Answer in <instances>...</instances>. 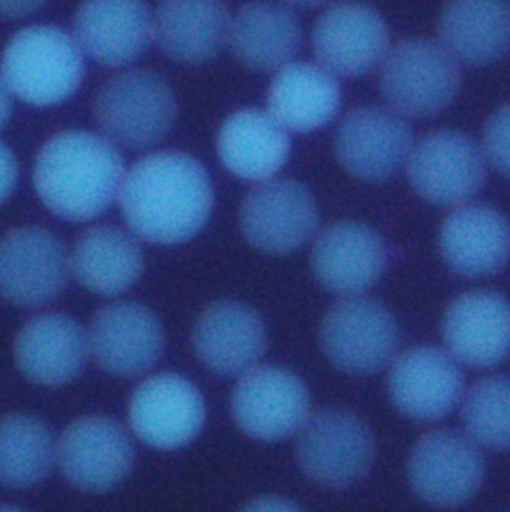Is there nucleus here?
I'll return each instance as SVG.
<instances>
[{"label":"nucleus","mask_w":510,"mask_h":512,"mask_svg":"<svg viewBox=\"0 0 510 512\" xmlns=\"http://www.w3.org/2000/svg\"><path fill=\"white\" fill-rule=\"evenodd\" d=\"M118 200L136 236L154 244H180L210 218L214 188L194 156L162 150L140 158L124 174Z\"/></svg>","instance_id":"nucleus-1"},{"label":"nucleus","mask_w":510,"mask_h":512,"mask_svg":"<svg viewBox=\"0 0 510 512\" xmlns=\"http://www.w3.org/2000/svg\"><path fill=\"white\" fill-rule=\"evenodd\" d=\"M124 160L110 140L86 130H64L44 142L34 160V188L58 218L84 222L118 198Z\"/></svg>","instance_id":"nucleus-2"},{"label":"nucleus","mask_w":510,"mask_h":512,"mask_svg":"<svg viewBox=\"0 0 510 512\" xmlns=\"http://www.w3.org/2000/svg\"><path fill=\"white\" fill-rule=\"evenodd\" d=\"M0 68L10 94L32 106H52L82 84L84 54L62 28L36 24L10 38Z\"/></svg>","instance_id":"nucleus-3"},{"label":"nucleus","mask_w":510,"mask_h":512,"mask_svg":"<svg viewBox=\"0 0 510 512\" xmlns=\"http://www.w3.org/2000/svg\"><path fill=\"white\" fill-rule=\"evenodd\" d=\"M178 102L172 86L154 70L134 68L112 76L92 100L102 136L124 148H146L172 128Z\"/></svg>","instance_id":"nucleus-4"},{"label":"nucleus","mask_w":510,"mask_h":512,"mask_svg":"<svg viewBox=\"0 0 510 512\" xmlns=\"http://www.w3.org/2000/svg\"><path fill=\"white\" fill-rule=\"evenodd\" d=\"M460 82V62L438 40H402L388 48L382 60L380 90L400 116L430 118L440 114L456 98Z\"/></svg>","instance_id":"nucleus-5"},{"label":"nucleus","mask_w":510,"mask_h":512,"mask_svg":"<svg viewBox=\"0 0 510 512\" xmlns=\"http://www.w3.org/2000/svg\"><path fill=\"white\" fill-rule=\"evenodd\" d=\"M296 432V462L322 486H350L372 466L376 454L372 430L348 410L324 408L308 414Z\"/></svg>","instance_id":"nucleus-6"},{"label":"nucleus","mask_w":510,"mask_h":512,"mask_svg":"<svg viewBox=\"0 0 510 512\" xmlns=\"http://www.w3.org/2000/svg\"><path fill=\"white\" fill-rule=\"evenodd\" d=\"M400 330L392 312L366 296L336 302L320 324V346L326 358L348 374H372L394 356Z\"/></svg>","instance_id":"nucleus-7"},{"label":"nucleus","mask_w":510,"mask_h":512,"mask_svg":"<svg viewBox=\"0 0 510 512\" xmlns=\"http://www.w3.org/2000/svg\"><path fill=\"white\" fill-rule=\"evenodd\" d=\"M406 174L426 202L452 206L470 200L486 182V160L478 144L458 130H436L412 144Z\"/></svg>","instance_id":"nucleus-8"},{"label":"nucleus","mask_w":510,"mask_h":512,"mask_svg":"<svg viewBox=\"0 0 510 512\" xmlns=\"http://www.w3.org/2000/svg\"><path fill=\"white\" fill-rule=\"evenodd\" d=\"M406 474L418 498L438 508H454L480 490L484 458L466 434L432 430L414 444Z\"/></svg>","instance_id":"nucleus-9"},{"label":"nucleus","mask_w":510,"mask_h":512,"mask_svg":"<svg viewBox=\"0 0 510 512\" xmlns=\"http://www.w3.org/2000/svg\"><path fill=\"white\" fill-rule=\"evenodd\" d=\"M244 238L268 254H288L312 238L318 206L312 192L290 178L260 180L240 206Z\"/></svg>","instance_id":"nucleus-10"},{"label":"nucleus","mask_w":510,"mask_h":512,"mask_svg":"<svg viewBox=\"0 0 510 512\" xmlns=\"http://www.w3.org/2000/svg\"><path fill=\"white\" fill-rule=\"evenodd\" d=\"M70 276L62 240L46 228L22 226L0 238V296L18 306L54 300Z\"/></svg>","instance_id":"nucleus-11"},{"label":"nucleus","mask_w":510,"mask_h":512,"mask_svg":"<svg viewBox=\"0 0 510 512\" xmlns=\"http://www.w3.org/2000/svg\"><path fill=\"white\" fill-rule=\"evenodd\" d=\"M230 408L242 432L272 442L300 428L310 414V394L294 372L256 364L240 374Z\"/></svg>","instance_id":"nucleus-12"},{"label":"nucleus","mask_w":510,"mask_h":512,"mask_svg":"<svg viewBox=\"0 0 510 512\" xmlns=\"http://www.w3.org/2000/svg\"><path fill=\"white\" fill-rule=\"evenodd\" d=\"M204 420L202 392L194 382L174 372L146 378L128 400L130 428L152 448L174 450L192 442Z\"/></svg>","instance_id":"nucleus-13"},{"label":"nucleus","mask_w":510,"mask_h":512,"mask_svg":"<svg viewBox=\"0 0 510 512\" xmlns=\"http://www.w3.org/2000/svg\"><path fill=\"white\" fill-rule=\"evenodd\" d=\"M390 32L382 14L364 2H338L312 28V50L332 76L354 78L382 64Z\"/></svg>","instance_id":"nucleus-14"},{"label":"nucleus","mask_w":510,"mask_h":512,"mask_svg":"<svg viewBox=\"0 0 510 512\" xmlns=\"http://www.w3.org/2000/svg\"><path fill=\"white\" fill-rule=\"evenodd\" d=\"M56 460L72 486L104 492L130 474L134 448L128 432L114 418L92 414L64 428L56 444Z\"/></svg>","instance_id":"nucleus-15"},{"label":"nucleus","mask_w":510,"mask_h":512,"mask_svg":"<svg viewBox=\"0 0 510 512\" xmlns=\"http://www.w3.org/2000/svg\"><path fill=\"white\" fill-rule=\"evenodd\" d=\"M414 144L412 128L392 108L358 106L338 124L334 152L342 168L368 182L394 176Z\"/></svg>","instance_id":"nucleus-16"},{"label":"nucleus","mask_w":510,"mask_h":512,"mask_svg":"<svg viewBox=\"0 0 510 512\" xmlns=\"http://www.w3.org/2000/svg\"><path fill=\"white\" fill-rule=\"evenodd\" d=\"M164 348L160 318L138 302H112L100 308L88 330V350L112 376H140L150 370Z\"/></svg>","instance_id":"nucleus-17"},{"label":"nucleus","mask_w":510,"mask_h":512,"mask_svg":"<svg viewBox=\"0 0 510 512\" xmlns=\"http://www.w3.org/2000/svg\"><path fill=\"white\" fill-rule=\"evenodd\" d=\"M388 392L404 416L434 422L450 414L460 402L464 376L450 352L434 346H416L392 362Z\"/></svg>","instance_id":"nucleus-18"},{"label":"nucleus","mask_w":510,"mask_h":512,"mask_svg":"<svg viewBox=\"0 0 510 512\" xmlns=\"http://www.w3.org/2000/svg\"><path fill=\"white\" fill-rule=\"evenodd\" d=\"M310 264L316 280L326 290L356 296L382 276L388 264V248L368 224L340 220L318 234Z\"/></svg>","instance_id":"nucleus-19"},{"label":"nucleus","mask_w":510,"mask_h":512,"mask_svg":"<svg viewBox=\"0 0 510 512\" xmlns=\"http://www.w3.org/2000/svg\"><path fill=\"white\" fill-rule=\"evenodd\" d=\"M72 38L94 62L124 66L152 40V12L144 0H82L72 18Z\"/></svg>","instance_id":"nucleus-20"},{"label":"nucleus","mask_w":510,"mask_h":512,"mask_svg":"<svg viewBox=\"0 0 510 512\" xmlns=\"http://www.w3.org/2000/svg\"><path fill=\"white\" fill-rule=\"evenodd\" d=\"M192 348L208 370L234 376L258 364L268 348V334L254 308L236 300H220L194 322Z\"/></svg>","instance_id":"nucleus-21"},{"label":"nucleus","mask_w":510,"mask_h":512,"mask_svg":"<svg viewBox=\"0 0 510 512\" xmlns=\"http://www.w3.org/2000/svg\"><path fill=\"white\" fill-rule=\"evenodd\" d=\"M88 332L72 316L44 312L30 318L14 340L20 372L42 386H62L88 362Z\"/></svg>","instance_id":"nucleus-22"},{"label":"nucleus","mask_w":510,"mask_h":512,"mask_svg":"<svg viewBox=\"0 0 510 512\" xmlns=\"http://www.w3.org/2000/svg\"><path fill=\"white\" fill-rule=\"evenodd\" d=\"M442 336L454 360L474 368L502 362L510 346V306L492 290H472L446 308Z\"/></svg>","instance_id":"nucleus-23"},{"label":"nucleus","mask_w":510,"mask_h":512,"mask_svg":"<svg viewBox=\"0 0 510 512\" xmlns=\"http://www.w3.org/2000/svg\"><path fill=\"white\" fill-rule=\"evenodd\" d=\"M438 248L462 276H490L504 268L510 248L508 220L486 204H460L442 222Z\"/></svg>","instance_id":"nucleus-24"},{"label":"nucleus","mask_w":510,"mask_h":512,"mask_svg":"<svg viewBox=\"0 0 510 512\" xmlns=\"http://www.w3.org/2000/svg\"><path fill=\"white\" fill-rule=\"evenodd\" d=\"M224 0H160L152 14V40L174 62L204 64L228 40Z\"/></svg>","instance_id":"nucleus-25"},{"label":"nucleus","mask_w":510,"mask_h":512,"mask_svg":"<svg viewBox=\"0 0 510 512\" xmlns=\"http://www.w3.org/2000/svg\"><path fill=\"white\" fill-rule=\"evenodd\" d=\"M216 152L228 172L244 180L272 178L290 156L288 130L260 108H240L220 126Z\"/></svg>","instance_id":"nucleus-26"},{"label":"nucleus","mask_w":510,"mask_h":512,"mask_svg":"<svg viewBox=\"0 0 510 512\" xmlns=\"http://www.w3.org/2000/svg\"><path fill=\"white\" fill-rule=\"evenodd\" d=\"M226 42L246 68L272 72L292 62L302 44V26L290 8L254 0L230 16Z\"/></svg>","instance_id":"nucleus-27"},{"label":"nucleus","mask_w":510,"mask_h":512,"mask_svg":"<svg viewBox=\"0 0 510 512\" xmlns=\"http://www.w3.org/2000/svg\"><path fill=\"white\" fill-rule=\"evenodd\" d=\"M268 112L288 132H316L330 124L342 102V90L328 70L312 62H288L276 70L268 88Z\"/></svg>","instance_id":"nucleus-28"},{"label":"nucleus","mask_w":510,"mask_h":512,"mask_svg":"<svg viewBox=\"0 0 510 512\" xmlns=\"http://www.w3.org/2000/svg\"><path fill=\"white\" fill-rule=\"evenodd\" d=\"M508 0H448L438 18V42L468 66H488L508 50Z\"/></svg>","instance_id":"nucleus-29"},{"label":"nucleus","mask_w":510,"mask_h":512,"mask_svg":"<svg viewBox=\"0 0 510 512\" xmlns=\"http://www.w3.org/2000/svg\"><path fill=\"white\" fill-rule=\"evenodd\" d=\"M70 270L86 290L116 296L140 278L144 254L128 232L114 226H92L76 240Z\"/></svg>","instance_id":"nucleus-30"},{"label":"nucleus","mask_w":510,"mask_h":512,"mask_svg":"<svg viewBox=\"0 0 510 512\" xmlns=\"http://www.w3.org/2000/svg\"><path fill=\"white\" fill-rule=\"evenodd\" d=\"M56 460L52 430L36 416L8 414L0 418V482L28 488L46 478Z\"/></svg>","instance_id":"nucleus-31"},{"label":"nucleus","mask_w":510,"mask_h":512,"mask_svg":"<svg viewBox=\"0 0 510 512\" xmlns=\"http://www.w3.org/2000/svg\"><path fill=\"white\" fill-rule=\"evenodd\" d=\"M510 382L506 376L476 380L464 398L462 420L468 438L478 446L502 450L510 440Z\"/></svg>","instance_id":"nucleus-32"},{"label":"nucleus","mask_w":510,"mask_h":512,"mask_svg":"<svg viewBox=\"0 0 510 512\" xmlns=\"http://www.w3.org/2000/svg\"><path fill=\"white\" fill-rule=\"evenodd\" d=\"M508 128H510V106L502 104L486 118L484 132H482V148H480L484 160L504 176L508 174V168H510Z\"/></svg>","instance_id":"nucleus-33"},{"label":"nucleus","mask_w":510,"mask_h":512,"mask_svg":"<svg viewBox=\"0 0 510 512\" xmlns=\"http://www.w3.org/2000/svg\"><path fill=\"white\" fill-rule=\"evenodd\" d=\"M18 182V162L12 150L0 142V204L12 194Z\"/></svg>","instance_id":"nucleus-34"},{"label":"nucleus","mask_w":510,"mask_h":512,"mask_svg":"<svg viewBox=\"0 0 510 512\" xmlns=\"http://www.w3.org/2000/svg\"><path fill=\"white\" fill-rule=\"evenodd\" d=\"M240 512H302L292 500L282 496H262L248 502Z\"/></svg>","instance_id":"nucleus-35"},{"label":"nucleus","mask_w":510,"mask_h":512,"mask_svg":"<svg viewBox=\"0 0 510 512\" xmlns=\"http://www.w3.org/2000/svg\"><path fill=\"white\" fill-rule=\"evenodd\" d=\"M48 0H0V20H18L40 10Z\"/></svg>","instance_id":"nucleus-36"},{"label":"nucleus","mask_w":510,"mask_h":512,"mask_svg":"<svg viewBox=\"0 0 510 512\" xmlns=\"http://www.w3.org/2000/svg\"><path fill=\"white\" fill-rule=\"evenodd\" d=\"M10 112H12V98H10V90H8V86L4 84V80H2V76H0V128L8 122Z\"/></svg>","instance_id":"nucleus-37"},{"label":"nucleus","mask_w":510,"mask_h":512,"mask_svg":"<svg viewBox=\"0 0 510 512\" xmlns=\"http://www.w3.org/2000/svg\"><path fill=\"white\" fill-rule=\"evenodd\" d=\"M284 2H288L292 6H300V8H312V6L324 4L326 0H284Z\"/></svg>","instance_id":"nucleus-38"},{"label":"nucleus","mask_w":510,"mask_h":512,"mask_svg":"<svg viewBox=\"0 0 510 512\" xmlns=\"http://www.w3.org/2000/svg\"><path fill=\"white\" fill-rule=\"evenodd\" d=\"M0 512H24V510L14 508V506H4V504H0Z\"/></svg>","instance_id":"nucleus-39"}]
</instances>
